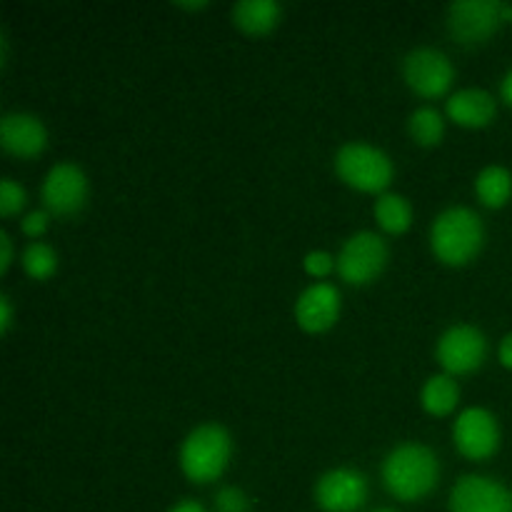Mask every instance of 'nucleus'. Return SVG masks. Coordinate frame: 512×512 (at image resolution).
Returning a JSON list of instances; mask_svg holds the SVG:
<instances>
[{
  "instance_id": "1",
  "label": "nucleus",
  "mask_w": 512,
  "mask_h": 512,
  "mask_svg": "<svg viewBox=\"0 0 512 512\" xmlns=\"http://www.w3.org/2000/svg\"><path fill=\"white\" fill-rule=\"evenodd\" d=\"M380 475L398 500H418L435 488L440 465L428 445L400 443L385 455Z\"/></svg>"
},
{
  "instance_id": "2",
  "label": "nucleus",
  "mask_w": 512,
  "mask_h": 512,
  "mask_svg": "<svg viewBox=\"0 0 512 512\" xmlns=\"http://www.w3.org/2000/svg\"><path fill=\"white\" fill-rule=\"evenodd\" d=\"M485 225L483 218L468 205H450L435 215L430 228V245L443 263L463 265L483 248Z\"/></svg>"
},
{
  "instance_id": "3",
  "label": "nucleus",
  "mask_w": 512,
  "mask_h": 512,
  "mask_svg": "<svg viewBox=\"0 0 512 512\" xmlns=\"http://www.w3.org/2000/svg\"><path fill=\"white\" fill-rule=\"evenodd\" d=\"M230 453H233V443L223 425H198L180 445V468L193 483H210L223 475Z\"/></svg>"
},
{
  "instance_id": "4",
  "label": "nucleus",
  "mask_w": 512,
  "mask_h": 512,
  "mask_svg": "<svg viewBox=\"0 0 512 512\" xmlns=\"http://www.w3.org/2000/svg\"><path fill=\"white\" fill-rule=\"evenodd\" d=\"M335 173L360 190H383L393 180V160L385 150L370 143L350 140L335 153Z\"/></svg>"
},
{
  "instance_id": "5",
  "label": "nucleus",
  "mask_w": 512,
  "mask_h": 512,
  "mask_svg": "<svg viewBox=\"0 0 512 512\" xmlns=\"http://www.w3.org/2000/svg\"><path fill=\"white\" fill-rule=\"evenodd\" d=\"M335 260L345 283L365 285L383 273L388 263V243L373 230H360L345 240Z\"/></svg>"
},
{
  "instance_id": "6",
  "label": "nucleus",
  "mask_w": 512,
  "mask_h": 512,
  "mask_svg": "<svg viewBox=\"0 0 512 512\" xmlns=\"http://www.w3.org/2000/svg\"><path fill=\"white\" fill-rule=\"evenodd\" d=\"M405 83L423 98H435L445 93L455 78V68L443 50L433 45H420L413 48L403 58Z\"/></svg>"
},
{
  "instance_id": "7",
  "label": "nucleus",
  "mask_w": 512,
  "mask_h": 512,
  "mask_svg": "<svg viewBox=\"0 0 512 512\" xmlns=\"http://www.w3.org/2000/svg\"><path fill=\"white\" fill-rule=\"evenodd\" d=\"M503 23V0H455L448 8V28L465 45L483 43Z\"/></svg>"
},
{
  "instance_id": "8",
  "label": "nucleus",
  "mask_w": 512,
  "mask_h": 512,
  "mask_svg": "<svg viewBox=\"0 0 512 512\" xmlns=\"http://www.w3.org/2000/svg\"><path fill=\"white\" fill-rule=\"evenodd\" d=\"M40 198H43L45 210L55 215L78 213L88 198V178H85L83 168L70 160L55 163L45 175Z\"/></svg>"
},
{
  "instance_id": "9",
  "label": "nucleus",
  "mask_w": 512,
  "mask_h": 512,
  "mask_svg": "<svg viewBox=\"0 0 512 512\" xmlns=\"http://www.w3.org/2000/svg\"><path fill=\"white\" fill-rule=\"evenodd\" d=\"M485 353H488V340L480 333V328L468 323L450 325L435 345L438 363L448 373H470V370L480 368Z\"/></svg>"
},
{
  "instance_id": "10",
  "label": "nucleus",
  "mask_w": 512,
  "mask_h": 512,
  "mask_svg": "<svg viewBox=\"0 0 512 512\" xmlns=\"http://www.w3.org/2000/svg\"><path fill=\"white\" fill-rule=\"evenodd\" d=\"M450 512H512V490L490 475H463L450 490Z\"/></svg>"
},
{
  "instance_id": "11",
  "label": "nucleus",
  "mask_w": 512,
  "mask_h": 512,
  "mask_svg": "<svg viewBox=\"0 0 512 512\" xmlns=\"http://www.w3.org/2000/svg\"><path fill=\"white\" fill-rule=\"evenodd\" d=\"M368 498V480L355 468H333L315 483V503L325 512H355Z\"/></svg>"
},
{
  "instance_id": "12",
  "label": "nucleus",
  "mask_w": 512,
  "mask_h": 512,
  "mask_svg": "<svg viewBox=\"0 0 512 512\" xmlns=\"http://www.w3.org/2000/svg\"><path fill=\"white\" fill-rule=\"evenodd\" d=\"M455 448L470 460H485L498 450V420L485 408H465L453 425Z\"/></svg>"
},
{
  "instance_id": "13",
  "label": "nucleus",
  "mask_w": 512,
  "mask_h": 512,
  "mask_svg": "<svg viewBox=\"0 0 512 512\" xmlns=\"http://www.w3.org/2000/svg\"><path fill=\"white\" fill-rule=\"evenodd\" d=\"M0 143L18 158H33L48 143V130L43 120L33 113H5L0 120Z\"/></svg>"
},
{
  "instance_id": "14",
  "label": "nucleus",
  "mask_w": 512,
  "mask_h": 512,
  "mask_svg": "<svg viewBox=\"0 0 512 512\" xmlns=\"http://www.w3.org/2000/svg\"><path fill=\"white\" fill-rule=\"evenodd\" d=\"M340 293L333 283H313L295 300V318L305 330L330 328L338 320Z\"/></svg>"
},
{
  "instance_id": "15",
  "label": "nucleus",
  "mask_w": 512,
  "mask_h": 512,
  "mask_svg": "<svg viewBox=\"0 0 512 512\" xmlns=\"http://www.w3.org/2000/svg\"><path fill=\"white\" fill-rule=\"evenodd\" d=\"M450 118L460 125H470V128H480V125H488L495 118V103L493 95L483 88H463L458 93H453L445 103Z\"/></svg>"
},
{
  "instance_id": "16",
  "label": "nucleus",
  "mask_w": 512,
  "mask_h": 512,
  "mask_svg": "<svg viewBox=\"0 0 512 512\" xmlns=\"http://www.w3.org/2000/svg\"><path fill=\"white\" fill-rule=\"evenodd\" d=\"M283 15L278 0H238L233 5V20L245 33H268Z\"/></svg>"
},
{
  "instance_id": "17",
  "label": "nucleus",
  "mask_w": 512,
  "mask_h": 512,
  "mask_svg": "<svg viewBox=\"0 0 512 512\" xmlns=\"http://www.w3.org/2000/svg\"><path fill=\"white\" fill-rule=\"evenodd\" d=\"M460 388L450 373H438L433 378L425 380L423 390H420V403L428 413L445 415L458 405Z\"/></svg>"
},
{
  "instance_id": "18",
  "label": "nucleus",
  "mask_w": 512,
  "mask_h": 512,
  "mask_svg": "<svg viewBox=\"0 0 512 512\" xmlns=\"http://www.w3.org/2000/svg\"><path fill=\"white\" fill-rule=\"evenodd\" d=\"M475 193L490 208H500L512 195V175L503 165H488L475 178Z\"/></svg>"
},
{
  "instance_id": "19",
  "label": "nucleus",
  "mask_w": 512,
  "mask_h": 512,
  "mask_svg": "<svg viewBox=\"0 0 512 512\" xmlns=\"http://www.w3.org/2000/svg\"><path fill=\"white\" fill-rule=\"evenodd\" d=\"M375 220L388 233H403L413 220V205L400 193H380L375 200Z\"/></svg>"
},
{
  "instance_id": "20",
  "label": "nucleus",
  "mask_w": 512,
  "mask_h": 512,
  "mask_svg": "<svg viewBox=\"0 0 512 512\" xmlns=\"http://www.w3.org/2000/svg\"><path fill=\"white\" fill-rule=\"evenodd\" d=\"M410 135L415 138V143L420 145H435L440 143L445 133V120L440 115V110H435L433 105H420L418 110H413L408 120Z\"/></svg>"
},
{
  "instance_id": "21",
  "label": "nucleus",
  "mask_w": 512,
  "mask_h": 512,
  "mask_svg": "<svg viewBox=\"0 0 512 512\" xmlns=\"http://www.w3.org/2000/svg\"><path fill=\"white\" fill-rule=\"evenodd\" d=\"M23 268L25 273L33 275V278L45 280L55 273V268H58V255H55V250L50 248L48 243L33 240V243L23 250Z\"/></svg>"
},
{
  "instance_id": "22",
  "label": "nucleus",
  "mask_w": 512,
  "mask_h": 512,
  "mask_svg": "<svg viewBox=\"0 0 512 512\" xmlns=\"http://www.w3.org/2000/svg\"><path fill=\"white\" fill-rule=\"evenodd\" d=\"M215 512H250V498L245 490L235 488V485H225L215 493Z\"/></svg>"
},
{
  "instance_id": "23",
  "label": "nucleus",
  "mask_w": 512,
  "mask_h": 512,
  "mask_svg": "<svg viewBox=\"0 0 512 512\" xmlns=\"http://www.w3.org/2000/svg\"><path fill=\"white\" fill-rule=\"evenodd\" d=\"M25 205V190L13 178H3L0 183V213L13 215Z\"/></svg>"
},
{
  "instance_id": "24",
  "label": "nucleus",
  "mask_w": 512,
  "mask_h": 512,
  "mask_svg": "<svg viewBox=\"0 0 512 512\" xmlns=\"http://www.w3.org/2000/svg\"><path fill=\"white\" fill-rule=\"evenodd\" d=\"M333 268H338V260L330 253H325V250H313V253L305 255V270L310 275H318L320 278V275H328Z\"/></svg>"
},
{
  "instance_id": "25",
  "label": "nucleus",
  "mask_w": 512,
  "mask_h": 512,
  "mask_svg": "<svg viewBox=\"0 0 512 512\" xmlns=\"http://www.w3.org/2000/svg\"><path fill=\"white\" fill-rule=\"evenodd\" d=\"M20 228H23V233L30 235V238H38V235L45 233V228H48V210H33V213H28L23 218V223H20Z\"/></svg>"
},
{
  "instance_id": "26",
  "label": "nucleus",
  "mask_w": 512,
  "mask_h": 512,
  "mask_svg": "<svg viewBox=\"0 0 512 512\" xmlns=\"http://www.w3.org/2000/svg\"><path fill=\"white\" fill-rule=\"evenodd\" d=\"M10 260H13V240L8 233H0V270H8Z\"/></svg>"
},
{
  "instance_id": "27",
  "label": "nucleus",
  "mask_w": 512,
  "mask_h": 512,
  "mask_svg": "<svg viewBox=\"0 0 512 512\" xmlns=\"http://www.w3.org/2000/svg\"><path fill=\"white\" fill-rule=\"evenodd\" d=\"M10 323H13V305H10L8 295H3V298H0V330L8 333Z\"/></svg>"
},
{
  "instance_id": "28",
  "label": "nucleus",
  "mask_w": 512,
  "mask_h": 512,
  "mask_svg": "<svg viewBox=\"0 0 512 512\" xmlns=\"http://www.w3.org/2000/svg\"><path fill=\"white\" fill-rule=\"evenodd\" d=\"M500 360H503L505 368H512V333H508L500 343Z\"/></svg>"
},
{
  "instance_id": "29",
  "label": "nucleus",
  "mask_w": 512,
  "mask_h": 512,
  "mask_svg": "<svg viewBox=\"0 0 512 512\" xmlns=\"http://www.w3.org/2000/svg\"><path fill=\"white\" fill-rule=\"evenodd\" d=\"M170 512H208L203 508V505L198 503V500H180V503H175L173 508H170Z\"/></svg>"
},
{
  "instance_id": "30",
  "label": "nucleus",
  "mask_w": 512,
  "mask_h": 512,
  "mask_svg": "<svg viewBox=\"0 0 512 512\" xmlns=\"http://www.w3.org/2000/svg\"><path fill=\"white\" fill-rule=\"evenodd\" d=\"M500 95H503V100L508 105H512V70H508L503 78V83H500Z\"/></svg>"
},
{
  "instance_id": "31",
  "label": "nucleus",
  "mask_w": 512,
  "mask_h": 512,
  "mask_svg": "<svg viewBox=\"0 0 512 512\" xmlns=\"http://www.w3.org/2000/svg\"><path fill=\"white\" fill-rule=\"evenodd\" d=\"M178 5H180V8H205L208 3H205V0H203V3H198V0H195V3H188V0H178Z\"/></svg>"
},
{
  "instance_id": "32",
  "label": "nucleus",
  "mask_w": 512,
  "mask_h": 512,
  "mask_svg": "<svg viewBox=\"0 0 512 512\" xmlns=\"http://www.w3.org/2000/svg\"><path fill=\"white\" fill-rule=\"evenodd\" d=\"M373 512H398V510H393V508H380V510H373Z\"/></svg>"
}]
</instances>
